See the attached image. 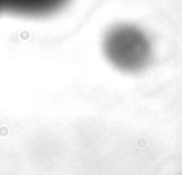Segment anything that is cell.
Instances as JSON below:
<instances>
[{"label":"cell","mask_w":182,"mask_h":175,"mask_svg":"<svg viewBox=\"0 0 182 175\" xmlns=\"http://www.w3.org/2000/svg\"><path fill=\"white\" fill-rule=\"evenodd\" d=\"M104 53L112 66L124 71H138L148 64L151 46L147 34L135 24L118 23L105 33Z\"/></svg>","instance_id":"obj_1"},{"label":"cell","mask_w":182,"mask_h":175,"mask_svg":"<svg viewBox=\"0 0 182 175\" xmlns=\"http://www.w3.org/2000/svg\"><path fill=\"white\" fill-rule=\"evenodd\" d=\"M71 0H0V13L19 17H49L63 10Z\"/></svg>","instance_id":"obj_2"}]
</instances>
